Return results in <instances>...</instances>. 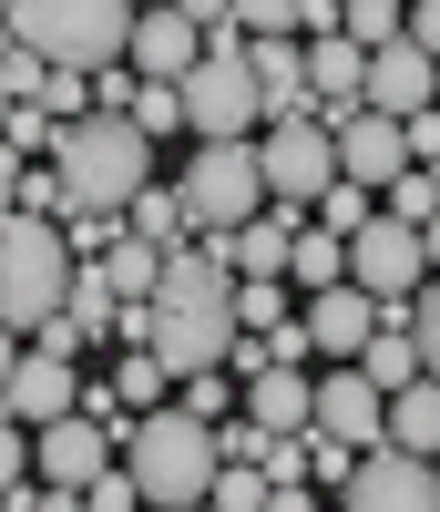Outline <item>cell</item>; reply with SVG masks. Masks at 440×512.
<instances>
[{
    "label": "cell",
    "mask_w": 440,
    "mask_h": 512,
    "mask_svg": "<svg viewBox=\"0 0 440 512\" xmlns=\"http://www.w3.org/2000/svg\"><path fill=\"white\" fill-rule=\"evenodd\" d=\"M123 461H134V482L154 512H185V502H215V472H226V441H215V420L164 400L144 420H123Z\"/></svg>",
    "instance_id": "6da1fadb"
},
{
    "label": "cell",
    "mask_w": 440,
    "mask_h": 512,
    "mask_svg": "<svg viewBox=\"0 0 440 512\" xmlns=\"http://www.w3.org/2000/svg\"><path fill=\"white\" fill-rule=\"evenodd\" d=\"M52 164H62L72 216H82V205H113V216H123V205L154 185V134H144L134 113H103L93 103V113H72L62 134H52Z\"/></svg>",
    "instance_id": "7a4b0ae2"
},
{
    "label": "cell",
    "mask_w": 440,
    "mask_h": 512,
    "mask_svg": "<svg viewBox=\"0 0 440 512\" xmlns=\"http://www.w3.org/2000/svg\"><path fill=\"white\" fill-rule=\"evenodd\" d=\"M72 277H82L72 226L62 216H11V236H0V318H11L21 338H41L72 308Z\"/></svg>",
    "instance_id": "3957f363"
},
{
    "label": "cell",
    "mask_w": 440,
    "mask_h": 512,
    "mask_svg": "<svg viewBox=\"0 0 440 512\" xmlns=\"http://www.w3.org/2000/svg\"><path fill=\"white\" fill-rule=\"evenodd\" d=\"M134 0H11V41H31L41 62H72V72H113L134 62Z\"/></svg>",
    "instance_id": "277c9868"
},
{
    "label": "cell",
    "mask_w": 440,
    "mask_h": 512,
    "mask_svg": "<svg viewBox=\"0 0 440 512\" xmlns=\"http://www.w3.org/2000/svg\"><path fill=\"white\" fill-rule=\"evenodd\" d=\"M174 185L195 205V236H226L246 216H267V154H256V134H195Z\"/></svg>",
    "instance_id": "5b68a950"
},
{
    "label": "cell",
    "mask_w": 440,
    "mask_h": 512,
    "mask_svg": "<svg viewBox=\"0 0 440 512\" xmlns=\"http://www.w3.org/2000/svg\"><path fill=\"white\" fill-rule=\"evenodd\" d=\"M256 154H267V195H277V205H318V195L348 175L328 113H277L267 134H256Z\"/></svg>",
    "instance_id": "8992f818"
},
{
    "label": "cell",
    "mask_w": 440,
    "mask_h": 512,
    "mask_svg": "<svg viewBox=\"0 0 440 512\" xmlns=\"http://www.w3.org/2000/svg\"><path fill=\"white\" fill-rule=\"evenodd\" d=\"M348 277H359L369 297H389V308H410V297H420L440 267H430V236H420L410 216H389V205H379V216L348 236Z\"/></svg>",
    "instance_id": "52a82bcc"
},
{
    "label": "cell",
    "mask_w": 440,
    "mask_h": 512,
    "mask_svg": "<svg viewBox=\"0 0 440 512\" xmlns=\"http://www.w3.org/2000/svg\"><path fill=\"white\" fill-rule=\"evenodd\" d=\"M113 441H123V420H103L93 400L31 431V451H41V482H52V512H62V502H82V482H103V472H113Z\"/></svg>",
    "instance_id": "ba28073f"
},
{
    "label": "cell",
    "mask_w": 440,
    "mask_h": 512,
    "mask_svg": "<svg viewBox=\"0 0 440 512\" xmlns=\"http://www.w3.org/2000/svg\"><path fill=\"white\" fill-rule=\"evenodd\" d=\"M348 512H430L440 502V451H410V441H369L359 472L338 482Z\"/></svg>",
    "instance_id": "9c48e42d"
},
{
    "label": "cell",
    "mask_w": 440,
    "mask_h": 512,
    "mask_svg": "<svg viewBox=\"0 0 440 512\" xmlns=\"http://www.w3.org/2000/svg\"><path fill=\"white\" fill-rule=\"evenodd\" d=\"M389 318H410V308L369 297L359 277H338V287H318V297H307V338H318V359H359V349H369V338H379Z\"/></svg>",
    "instance_id": "30bf717a"
},
{
    "label": "cell",
    "mask_w": 440,
    "mask_h": 512,
    "mask_svg": "<svg viewBox=\"0 0 440 512\" xmlns=\"http://www.w3.org/2000/svg\"><path fill=\"white\" fill-rule=\"evenodd\" d=\"M338 164H348L359 185H379V195H389V185L420 164V154H410V123H400V113H379V103L338 113Z\"/></svg>",
    "instance_id": "8fae6325"
},
{
    "label": "cell",
    "mask_w": 440,
    "mask_h": 512,
    "mask_svg": "<svg viewBox=\"0 0 440 512\" xmlns=\"http://www.w3.org/2000/svg\"><path fill=\"white\" fill-rule=\"evenodd\" d=\"M359 103L400 113V123L430 113V103H440V52H430V41H410V31H400V41H379V52H369V93H359Z\"/></svg>",
    "instance_id": "7c38bea8"
},
{
    "label": "cell",
    "mask_w": 440,
    "mask_h": 512,
    "mask_svg": "<svg viewBox=\"0 0 440 512\" xmlns=\"http://www.w3.org/2000/svg\"><path fill=\"white\" fill-rule=\"evenodd\" d=\"M318 431H338V441H389V390L359 369V359H338L328 379H318Z\"/></svg>",
    "instance_id": "4fadbf2b"
},
{
    "label": "cell",
    "mask_w": 440,
    "mask_h": 512,
    "mask_svg": "<svg viewBox=\"0 0 440 512\" xmlns=\"http://www.w3.org/2000/svg\"><path fill=\"white\" fill-rule=\"evenodd\" d=\"M62 410H82V379H72V349H52V338H31V349L11 359V420H62Z\"/></svg>",
    "instance_id": "5bb4252c"
},
{
    "label": "cell",
    "mask_w": 440,
    "mask_h": 512,
    "mask_svg": "<svg viewBox=\"0 0 440 512\" xmlns=\"http://www.w3.org/2000/svg\"><path fill=\"white\" fill-rule=\"evenodd\" d=\"M205 21L195 11H174V0H144V21H134V72H154V82H185L195 62H205Z\"/></svg>",
    "instance_id": "9a60e30c"
},
{
    "label": "cell",
    "mask_w": 440,
    "mask_h": 512,
    "mask_svg": "<svg viewBox=\"0 0 440 512\" xmlns=\"http://www.w3.org/2000/svg\"><path fill=\"white\" fill-rule=\"evenodd\" d=\"M307 82H318V113H359L369 93V41H348V31H307Z\"/></svg>",
    "instance_id": "2e32d148"
},
{
    "label": "cell",
    "mask_w": 440,
    "mask_h": 512,
    "mask_svg": "<svg viewBox=\"0 0 440 512\" xmlns=\"http://www.w3.org/2000/svg\"><path fill=\"white\" fill-rule=\"evenodd\" d=\"M246 62H256V82H267V123H277V113H318V82H307V41H297V31L246 41Z\"/></svg>",
    "instance_id": "e0dca14e"
},
{
    "label": "cell",
    "mask_w": 440,
    "mask_h": 512,
    "mask_svg": "<svg viewBox=\"0 0 440 512\" xmlns=\"http://www.w3.org/2000/svg\"><path fill=\"white\" fill-rule=\"evenodd\" d=\"M297 216H307V205H277V216H246V226H226L236 277H287V256H297Z\"/></svg>",
    "instance_id": "ac0fdd59"
},
{
    "label": "cell",
    "mask_w": 440,
    "mask_h": 512,
    "mask_svg": "<svg viewBox=\"0 0 440 512\" xmlns=\"http://www.w3.org/2000/svg\"><path fill=\"white\" fill-rule=\"evenodd\" d=\"M246 410L267 420V431H318V379H307V369H256Z\"/></svg>",
    "instance_id": "d6986e66"
},
{
    "label": "cell",
    "mask_w": 440,
    "mask_h": 512,
    "mask_svg": "<svg viewBox=\"0 0 440 512\" xmlns=\"http://www.w3.org/2000/svg\"><path fill=\"white\" fill-rule=\"evenodd\" d=\"M123 226H134V236H154V246L174 256V246L195 236V205H185V185H144L134 205H123Z\"/></svg>",
    "instance_id": "ffe728a7"
},
{
    "label": "cell",
    "mask_w": 440,
    "mask_h": 512,
    "mask_svg": "<svg viewBox=\"0 0 440 512\" xmlns=\"http://www.w3.org/2000/svg\"><path fill=\"white\" fill-rule=\"evenodd\" d=\"M359 369L379 379V390H410V379L430 369V359H420V328H410V318H389V328L369 338V349H359Z\"/></svg>",
    "instance_id": "44dd1931"
},
{
    "label": "cell",
    "mask_w": 440,
    "mask_h": 512,
    "mask_svg": "<svg viewBox=\"0 0 440 512\" xmlns=\"http://www.w3.org/2000/svg\"><path fill=\"white\" fill-rule=\"evenodd\" d=\"M287 277H297V297L338 287V277H348V236H338V226H297V256H287Z\"/></svg>",
    "instance_id": "7402d4cb"
},
{
    "label": "cell",
    "mask_w": 440,
    "mask_h": 512,
    "mask_svg": "<svg viewBox=\"0 0 440 512\" xmlns=\"http://www.w3.org/2000/svg\"><path fill=\"white\" fill-rule=\"evenodd\" d=\"M389 441H410V451H440V379L420 369L410 390H389Z\"/></svg>",
    "instance_id": "603a6c76"
},
{
    "label": "cell",
    "mask_w": 440,
    "mask_h": 512,
    "mask_svg": "<svg viewBox=\"0 0 440 512\" xmlns=\"http://www.w3.org/2000/svg\"><path fill=\"white\" fill-rule=\"evenodd\" d=\"M11 216H72L62 164H52V175H41V164H11Z\"/></svg>",
    "instance_id": "cb8c5ba5"
},
{
    "label": "cell",
    "mask_w": 440,
    "mask_h": 512,
    "mask_svg": "<svg viewBox=\"0 0 440 512\" xmlns=\"http://www.w3.org/2000/svg\"><path fill=\"white\" fill-rule=\"evenodd\" d=\"M379 216V185H359V175H338L328 195H318V226H338V236H359Z\"/></svg>",
    "instance_id": "d4e9b609"
},
{
    "label": "cell",
    "mask_w": 440,
    "mask_h": 512,
    "mask_svg": "<svg viewBox=\"0 0 440 512\" xmlns=\"http://www.w3.org/2000/svg\"><path fill=\"white\" fill-rule=\"evenodd\" d=\"M256 502H277V472L267 461H226L215 472V512H256Z\"/></svg>",
    "instance_id": "484cf974"
},
{
    "label": "cell",
    "mask_w": 440,
    "mask_h": 512,
    "mask_svg": "<svg viewBox=\"0 0 440 512\" xmlns=\"http://www.w3.org/2000/svg\"><path fill=\"white\" fill-rule=\"evenodd\" d=\"M287 287L297 277H236V328H287Z\"/></svg>",
    "instance_id": "4316f807"
},
{
    "label": "cell",
    "mask_w": 440,
    "mask_h": 512,
    "mask_svg": "<svg viewBox=\"0 0 440 512\" xmlns=\"http://www.w3.org/2000/svg\"><path fill=\"white\" fill-rule=\"evenodd\" d=\"M134 123H144V134H195V123H185V82H154V72H144Z\"/></svg>",
    "instance_id": "83f0119b"
},
{
    "label": "cell",
    "mask_w": 440,
    "mask_h": 512,
    "mask_svg": "<svg viewBox=\"0 0 440 512\" xmlns=\"http://www.w3.org/2000/svg\"><path fill=\"white\" fill-rule=\"evenodd\" d=\"M400 31H410V0H348V41L379 52V41H400Z\"/></svg>",
    "instance_id": "f1b7e54d"
},
{
    "label": "cell",
    "mask_w": 440,
    "mask_h": 512,
    "mask_svg": "<svg viewBox=\"0 0 440 512\" xmlns=\"http://www.w3.org/2000/svg\"><path fill=\"white\" fill-rule=\"evenodd\" d=\"M379 205H389V216H410V226H430V216H440V175H430V164H410Z\"/></svg>",
    "instance_id": "f546056e"
},
{
    "label": "cell",
    "mask_w": 440,
    "mask_h": 512,
    "mask_svg": "<svg viewBox=\"0 0 440 512\" xmlns=\"http://www.w3.org/2000/svg\"><path fill=\"white\" fill-rule=\"evenodd\" d=\"M236 31L267 41V31H307V0H236Z\"/></svg>",
    "instance_id": "4dcf8cb0"
},
{
    "label": "cell",
    "mask_w": 440,
    "mask_h": 512,
    "mask_svg": "<svg viewBox=\"0 0 440 512\" xmlns=\"http://www.w3.org/2000/svg\"><path fill=\"white\" fill-rule=\"evenodd\" d=\"M82 502H93V512H134V502H144V482H134V461H113L103 482H82Z\"/></svg>",
    "instance_id": "1f68e13d"
},
{
    "label": "cell",
    "mask_w": 440,
    "mask_h": 512,
    "mask_svg": "<svg viewBox=\"0 0 440 512\" xmlns=\"http://www.w3.org/2000/svg\"><path fill=\"white\" fill-rule=\"evenodd\" d=\"M410 328H420V359H430V379H440V277L410 297Z\"/></svg>",
    "instance_id": "d6a6232c"
},
{
    "label": "cell",
    "mask_w": 440,
    "mask_h": 512,
    "mask_svg": "<svg viewBox=\"0 0 440 512\" xmlns=\"http://www.w3.org/2000/svg\"><path fill=\"white\" fill-rule=\"evenodd\" d=\"M41 154V103H11V164Z\"/></svg>",
    "instance_id": "836d02e7"
},
{
    "label": "cell",
    "mask_w": 440,
    "mask_h": 512,
    "mask_svg": "<svg viewBox=\"0 0 440 512\" xmlns=\"http://www.w3.org/2000/svg\"><path fill=\"white\" fill-rule=\"evenodd\" d=\"M410 154H420V164H440V103H430V113H410Z\"/></svg>",
    "instance_id": "e575fe53"
},
{
    "label": "cell",
    "mask_w": 440,
    "mask_h": 512,
    "mask_svg": "<svg viewBox=\"0 0 440 512\" xmlns=\"http://www.w3.org/2000/svg\"><path fill=\"white\" fill-rule=\"evenodd\" d=\"M410 41H430V52H440V0H410Z\"/></svg>",
    "instance_id": "d590c367"
},
{
    "label": "cell",
    "mask_w": 440,
    "mask_h": 512,
    "mask_svg": "<svg viewBox=\"0 0 440 512\" xmlns=\"http://www.w3.org/2000/svg\"><path fill=\"white\" fill-rule=\"evenodd\" d=\"M174 11H195L205 31H226V21H236V0H174Z\"/></svg>",
    "instance_id": "8d00e7d4"
},
{
    "label": "cell",
    "mask_w": 440,
    "mask_h": 512,
    "mask_svg": "<svg viewBox=\"0 0 440 512\" xmlns=\"http://www.w3.org/2000/svg\"><path fill=\"white\" fill-rule=\"evenodd\" d=\"M420 236H430V267H440V216H430V226H420Z\"/></svg>",
    "instance_id": "74e56055"
}]
</instances>
